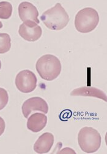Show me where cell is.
<instances>
[{
  "mask_svg": "<svg viewBox=\"0 0 107 154\" xmlns=\"http://www.w3.org/2000/svg\"><path fill=\"white\" fill-rule=\"evenodd\" d=\"M12 14V6L7 2H0V19H8Z\"/></svg>",
  "mask_w": 107,
  "mask_h": 154,
  "instance_id": "cell-13",
  "label": "cell"
},
{
  "mask_svg": "<svg viewBox=\"0 0 107 154\" xmlns=\"http://www.w3.org/2000/svg\"><path fill=\"white\" fill-rule=\"evenodd\" d=\"M78 143L82 151L87 153H94L101 145V136L94 128L85 126L80 130Z\"/></svg>",
  "mask_w": 107,
  "mask_h": 154,
  "instance_id": "cell-4",
  "label": "cell"
},
{
  "mask_svg": "<svg viewBox=\"0 0 107 154\" xmlns=\"http://www.w3.org/2000/svg\"><path fill=\"white\" fill-rule=\"evenodd\" d=\"M22 109L23 116L26 119H28L30 115L36 111L47 113L48 112V106L47 102L42 98L33 97L25 101Z\"/></svg>",
  "mask_w": 107,
  "mask_h": 154,
  "instance_id": "cell-6",
  "label": "cell"
},
{
  "mask_svg": "<svg viewBox=\"0 0 107 154\" xmlns=\"http://www.w3.org/2000/svg\"><path fill=\"white\" fill-rule=\"evenodd\" d=\"M2 27H3V23L1 21H0V29H1Z\"/></svg>",
  "mask_w": 107,
  "mask_h": 154,
  "instance_id": "cell-17",
  "label": "cell"
},
{
  "mask_svg": "<svg viewBox=\"0 0 107 154\" xmlns=\"http://www.w3.org/2000/svg\"><path fill=\"white\" fill-rule=\"evenodd\" d=\"M99 22V16L96 9L85 8L78 11L75 18V27L82 33H88L94 30Z\"/></svg>",
  "mask_w": 107,
  "mask_h": 154,
  "instance_id": "cell-3",
  "label": "cell"
},
{
  "mask_svg": "<svg viewBox=\"0 0 107 154\" xmlns=\"http://www.w3.org/2000/svg\"><path fill=\"white\" fill-rule=\"evenodd\" d=\"M19 33L25 40L33 42L38 40L41 37L42 30L36 23L23 22L19 27Z\"/></svg>",
  "mask_w": 107,
  "mask_h": 154,
  "instance_id": "cell-7",
  "label": "cell"
},
{
  "mask_svg": "<svg viewBox=\"0 0 107 154\" xmlns=\"http://www.w3.org/2000/svg\"><path fill=\"white\" fill-rule=\"evenodd\" d=\"M58 153H76L75 152L72 150L71 148H68V147H65V149H62V150H61L60 152H58Z\"/></svg>",
  "mask_w": 107,
  "mask_h": 154,
  "instance_id": "cell-16",
  "label": "cell"
},
{
  "mask_svg": "<svg viewBox=\"0 0 107 154\" xmlns=\"http://www.w3.org/2000/svg\"><path fill=\"white\" fill-rule=\"evenodd\" d=\"M72 96L93 97L106 102V96L100 89L92 86H83L77 88L71 93Z\"/></svg>",
  "mask_w": 107,
  "mask_h": 154,
  "instance_id": "cell-10",
  "label": "cell"
},
{
  "mask_svg": "<svg viewBox=\"0 0 107 154\" xmlns=\"http://www.w3.org/2000/svg\"><path fill=\"white\" fill-rule=\"evenodd\" d=\"M47 123V117L44 113H35L28 118L27 128L33 133H38L44 129Z\"/></svg>",
  "mask_w": 107,
  "mask_h": 154,
  "instance_id": "cell-11",
  "label": "cell"
},
{
  "mask_svg": "<svg viewBox=\"0 0 107 154\" xmlns=\"http://www.w3.org/2000/svg\"><path fill=\"white\" fill-rule=\"evenodd\" d=\"M41 20L45 26L51 30H61L69 22V16L61 3L47 10L41 16Z\"/></svg>",
  "mask_w": 107,
  "mask_h": 154,
  "instance_id": "cell-1",
  "label": "cell"
},
{
  "mask_svg": "<svg viewBox=\"0 0 107 154\" xmlns=\"http://www.w3.org/2000/svg\"><path fill=\"white\" fill-rule=\"evenodd\" d=\"M54 136L50 133H45L36 141L34 150L40 154L48 153L54 144Z\"/></svg>",
  "mask_w": 107,
  "mask_h": 154,
  "instance_id": "cell-9",
  "label": "cell"
},
{
  "mask_svg": "<svg viewBox=\"0 0 107 154\" xmlns=\"http://www.w3.org/2000/svg\"><path fill=\"white\" fill-rule=\"evenodd\" d=\"M18 11L20 19L23 22L39 23L38 10L32 3L27 2L21 3L19 6Z\"/></svg>",
  "mask_w": 107,
  "mask_h": 154,
  "instance_id": "cell-8",
  "label": "cell"
},
{
  "mask_svg": "<svg viewBox=\"0 0 107 154\" xmlns=\"http://www.w3.org/2000/svg\"><path fill=\"white\" fill-rule=\"evenodd\" d=\"M16 85L18 90L23 93H30L37 86V77L29 70L20 72L16 76Z\"/></svg>",
  "mask_w": 107,
  "mask_h": 154,
  "instance_id": "cell-5",
  "label": "cell"
},
{
  "mask_svg": "<svg viewBox=\"0 0 107 154\" xmlns=\"http://www.w3.org/2000/svg\"><path fill=\"white\" fill-rule=\"evenodd\" d=\"M37 73L46 81L56 79L61 72V63L59 59L53 55L45 54L40 57L36 64Z\"/></svg>",
  "mask_w": 107,
  "mask_h": 154,
  "instance_id": "cell-2",
  "label": "cell"
},
{
  "mask_svg": "<svg viewBox=\"0 0 107 154\" xmlns=\"http://www.w3.org/2000/svg\"><path fill=\"white\" fill-rule=\"evenodd\" d=\"M9 95L5 89L0 88V110H3L7 104Z\"/></svg>",
  "mask_w": 107,
  "mask_h": 154,
  "instance_id": "cell-14",
  "label": "cell"
},
{
  "mask_svg": "<svg viewBox=\"0 0 107 154\" xmlns=\"http://www.w3.org/2000/svg\"><path fill=\"white\" fill-rule=\"evenodd\" d=\"M5 128H6L5 122L1 117H0V136L4 133Z\"/></svg>",
  "mask_w": 107,
  "mask_h": 154,
  "instance_id": "cell-15",
  "label": "cell"
},
{
  "mask_svg": "<svg viewBox=\"0 0 107 154\" xmlns=\"http://www.w3.org/2000/svg\"><path fill=\"white\" fill-rule=\"evenodd\" d=\"M1 62L0 60V69H1Z\"/></svg>",
  "mask_w": 107,
  "mask_h": 154,
  "instance_id": "cell-18",
  "label": "cell"
},
{
  "mask_svg": "<svg viewBox=\"0 0 107 154\" xmlns=\"http://www.w3.org/2000/svg\"><path fill=\"white\" fill-rule=\"evenodd\" d=\"M11 39L6 33H0V54H4L10 49Z\"/></svg>",
  "mask_w": 107,
  "mask_h": 154,
  "instance_id": "cell-12",
  "label": "cell"
}]
</instances>
